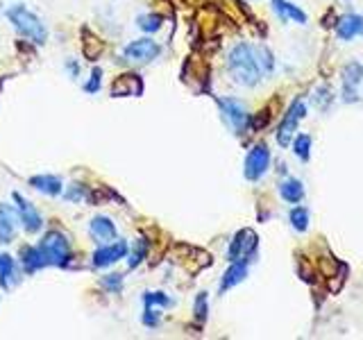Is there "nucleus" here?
<instances>
[{
  "label": "nucleus",
  "instance_id": "obj_9",
  "mask_svg": "<svg viewBox=\"0 0 363 340\" xmlns=\"http://www.w3.org/2000/svg\"><path fill=\"white\" fill-rule=\"evenodd\" d=\"M305 116H307V105L298 98V100L291 105V109L287 112V116H284V121L280 123L277 143H280L282 148H289V146H291V141H293V136H296L298 125H300V121H305Z\"/></svg>",
  "mask_w": 363,
  "mask_h": 340
},
{
  "label": "nucleus",
  "instance_id": "obj_24",
  "mask_svg": "<svg viewBox=\"0 0 363 340\" xmlns=\"http://www.w3.org/2000/svg\"><path fill=\"white\" fill-rule=\"evenodd\" d=\"M289 220L293 229H298V232H307L309 229V220H311V214L307 207H293L291 214H289Z\"/></svg>",
  "mask_w": 363,
  "mask_h": 340
},
{
  "label": "nucleus",
  "instance_id": "obj_12",
  "mask_svg": "<svg viewBox=\"0 0 363 340\" xmlns=\"http://www.w3.org/2000/svg\"><path fill=\"white\" fill-rule=\"evenodd\" d=\"M361 82H363V66L357 62L345 66V71H343V100L345 102H350L352 105V102L359 100Z\"/></svg>",
  "mask_w": 363,
  "mask_h": 340
},
{
  "label": "nucleus",
  "instance_id": "obj_1",
  "mask_svg": "<svg viewBox=\"0 0 363 340\" xmlns=\"http://www.w3.org/2000/svg\"><path fill=\"white\" fill-rule=\"evenodd\" d=\"M227 71L232 75V80L241 84V87H248V89L257 87L264 78L261 66H259V62H257V53L250 44H236L229 50Z\"/></svg>",
  "mask_w": 363,
  "mask_h": 340
},
{
  "label": "nucleus",
  "instance_id": "obj_3",
  "mask_svg": "<svg viewBox=\"0 0 363 340\" xmlns=\"http://www.w3.org/2000/svg\"><path fill=\"white\" fill-rule=\"evenodd\" d=\"M39 250L46 257L48 266L66 268L68 259H71V243H68V236L59 229H50V232L43 234L39 241Z\"/></svg>",
  "mask_w": 363,
  "mask_h": 340
},
{
  "label": "nucleus",
  "instance_id": "obj_7",
  "mask_svg": "<svg viewBox=\"0 0 363 340\" xmlns=\"http://www.w3.org/2000/svg\"><path fill=\"white\" fill-rule=\"evenodd\" d=\"M127 250H129V243L125 238H116V241H111V243H102V245H98V250L93 252L91 266L96 270H107L111 266H116L120 259H125Z\"/></svg>",
  "mask_w": 363,
  "mask_h": 340
},
{
  "label": "nucleus",
  "instance_id": "obj_4",
  "mask_svg": "<svg viewBox=\"0 0 363 340\" xmlns=\"http://www.w3.org/2000/svg\"><path fill=\"white\" fill-rule=\"evenodd\" d=\"M216 105H218V112L223 116L225 125H227L234 134H239V136L245 134L248 127L252 125V116H250L248 107L241 100H236V98H218L216 100Z\"/></svg>",
  "mask_w": 363,
  "mask_h": 340
},
{
  "label": "nucleus",
  "instance_id": "obj_13",
  "mask_svg": "<svg viewBox=\"0 0 363 340\" xmlns=\"http://www.w3.org/2000/svg\"><path fill=\"white\" fill-rule=\"evenodd\" d=\"M89 236L98 245L116 241V238H118L116 223L109 216H96V218H91V223H89Z\"/></svg>",
  "mask_w": 363,
  "mask_h": 340
},
{
  "label": "nucleus",
  "instance_id": "obj_11",
  "mask_svg": "<svg viewBox=\"0 0 363 340\" xmlns=\"http://www.w3.org/2000/svg\"><path fill=\"white\" fill-rule=\"evenodd\" d=\"M19 227H21V218H19V211L14 209V204L0 202V243L10 245L16 238V234H19Z\"/></svg>",
  "mask_w": 363,
  "mask_h": 340
},
{
  "label": "nucleus",
  "instance_id": "obj_33",
  "mask_svg": "<svg viewBox=\"0 0 363 340\" xmlns=\"http://www.w3.org/2000/svg\"><path fill=\"white\" fill-rule=\"evenodd\" d=\"M64 68L68 71V75H71V80H77V75H80V66H77L75 59H68Z\"/></svg>",
  "mask_w": 363,
  "mask_h": 340
},
{
  "label": "nucleus",
  "instance_id": "obj_31",
  "mask_svg": "<svg viewBox=\"0 0 363 340\" xmlns=\"http://www.w3.org/2000/svg\"><path fill=\"white\" fill-rule=\"evenodd\" d=\"M82 89H84L86 93H91V96L102 89V68H98V66L93 68L91 75H89V80L84 82V87H82Z\"/></svg>",
  "mask_w": 363,
  "mask_h": 340
},
{
  "label": "nucleus",
  "instance_id": "obj_2",
  "mask_svg": "<svg viewBox=\"0 0 363 340\" xmlns=\"http://www.w3.org/2000/svg\"><path fill=\"white\" fill-rule=\"evenodd\" d=\"M7 21L14 25V30L21 34V37L30 39L32 44L43 46L48 41V28L43 25V21L34 14L30 7H25L23 3H14L12 7H7Z\"/></svg>",
  "mask_w": 363,
  "mask_h": 340
},
{
  "label": "nucleus",
  "instance_id": "obj_17",
  "mask_svg": "<svg viewBox=\"0 0 363 340\" xmlns=\"http://www.w3.org/2000/svg\"><path fill=\"white\" fill-rule=\"evenodd\" d=\"M28 184L32 186L34 191H39L43 195H50V198L62 195V191H64L62 177H57V175H34L28 180Z\"/></svg>",
  "mask_w": 363,
  "mask_h": 340
},
{
  "label": "nucleus",
  "instance_id": "obj_25",
  "mask_svg": "<svg viewBox=\"0 0 363 340\" xmlns=\"http://www.w3.org/2000/svg\"><path fill=\"white\" fill-rule=\"evenodd\" d=\"M136 28L145 34H154L161 30V16L159 14H141L136 16Z\"/></svg>",
  "mask_w": 363,
  "mask_h": 340
},
{
  "label": "nucleus",
  "instance_id": "obj_21",
  "mask_svg": "<svg viewBox=\"0 0 363 340\" xmlns=\"http://www.w3.org/2000/svg\"><path fill=\"white\" fill-rule=\"evenodd\" d=\"M141 93V80L136 75H123L111 87V96H139Z\"/></svg>",
  "mask_w": 363,
  "mask_h": 340
},
{
  "label": "nucleus",
  "instance_id": "obj_32",
  "mask_svg": "<svg viewBox=\"0 0 363 340\" xmlns=\"http://www.w3.org/2000/svg\"><path fill=\"white\" fill-rule=\"evenodd\" d=\"M207 313H209V304H207V293H197L195 302H193V316L197 322L207 320Z\"/></svg>",
  "mask_w": 363,
  "mask_h": 340
},
{
  "label": "nucleus",
  "instance_id": "obj_20",
  "mask_svg": "<svg viewBox=\"0 0 363 340\" xmlns=\"http://www.w3.org/2000/svg\"><path fill=\"white\" fill-rule=\"evenodd\" d=\"M280 195L284 202L298 204L305 200V186H302V182L296 180V177H287V180L280 184Z\"/></svg>",
  "mask_w": 363,
  "mask_h": 340
},
{
  "label": "nucleus",
  "instance_id": "obj_27",
  "mask_svg": "<svg viewBox=\"0 0 363 340\" xmlns=\"http://www.w3.org/2000/svg\"><path fill=\"white\" fill-rule=\"evenodd\" d=\"M62 195H64L66 202H73V204H80V202L91 198L89 191H86V186H82V184H71L66 191H62Z\"/></svg>",
  "mask_w": 363,
  "mask_h": 340
},
{
  "label": "nucleus",
  "instance_id": "obj_18",
  "mask_svg": "<svg viewBox=\"0 0 363 340\" xmlns=\"http://www.w3.org/2000/svg\"><path fill=\"white\" fill-rule=\"evenodd\" d=\"M248 270H250L248 263H243V261H229V268L225 270V275L220 279V293H227L229 288L243 284L245 277H248Z\"/></svg>",
  "mask_w": 363,
  "mask_h": 340
},
{
  "label": "nucleus",
  "instance_id": "obj_29",
  "mask_svg": "<svg viewBox=\"0 0 363 340\" xmlns=\"http://www.w3.org/2000/svg\"><path fill=\"white\" fill-rule=\"evenodd\" d=\"M84 37H86V41L82 44L84 55L89 57V59H96L102 53V41H98V37H93L89 30H84Z\"/></svg>",
  "mask_w": 363,
  "mask_h": 340
},
{
  "label": "nucleus",
  "instance_id": "obj_23",
  "mask_svg": "<svg viewBox=\"0 0 363 340\" xmlns=\"http://www.w3.org/2000/svg\"><path fill=\"white\" fill-rule=\"evenodd\" d=\"M172 306V300L161 291H145L143 293V309H168Z\"/></svg>",
  "mask_w": 363,
  "mask_h": 340
},
{
  "label": "nucleus",
  "instance_id": "obj_8",
  "mask_svg": "<svg viewBox=\"0 0 363 340\" xmlns=\"http://www.w3.org/2000/svg\"><path fill=\"white\" fill-rule=\"evenodd\" d=\"M271 150H268L266 143H257V146L250 148L245 164H243V175L248 182H259L271 168Z\"/></svg>",
  "mask_w": 363,
  "mask_h": 340
},
{
  "label": "nucleus",
  "instance_id": "obj_14",
  "mask_svg": "<svg viewBox=\"0 0 363 340\" xmlns=\"http://www.w3.org/2000/svg\"><path fill=\"white\" fill-rule=\"evenodd\" d=\"M21 284V270L19 263H16L10 254H0V286L5 291H12Z\"/></svg>",
  "mask_w": 363,
  "mask_h": 340
},
{
  "label": "nucleus",
  "instance_id": "obj_10",
  "mask_svg": "<svg viewBox=\"0 0 363 340\" xmlns=\"http://www.w3.org/2000/svg\"><path fill=\"white\" fill-rule=\"evenodd\" d=\"M12 198L16 202V211H19V218H21V227L25 229L28 234H39L43 229V218L37 211V207L25 200L21 193H12Z\"/></svg>",
  "mask_w": 363,
  "mask_h": 340
},
{
  "label": "nucleus",
  "instance_id": "obj_6",
  "mask_svg": "<svg viewBox=\"0 0 363 340\" xmlns=\"http://www.w3.org/2000/svg\"><path fill=\"white\" fill-rule=\"evenodd\" d=\"M257 248H259V236L252 229H241L234 234L227 250V259L229 261H243V263H252L257 257Z\"/></svg>",
  "mask_w": 363,
  "mask_h": 340
},
{
  "label": "nucleus",
  "instance_id": "obj_28",
  "mask_svg": "<svg viewBox=\"0 0 363 340\" xmlns=\"http://www.w3.org/2000/svg\"><path fill=\"white\" fill-rule=\"evenodd\" d=\"M255 53H257L259 66H261V73H264V75H271V73L275 71V57H273V53H271V50H268L266 46L255 48Z\"/></svg>",
  "mask_w": 363,
  "mask_h": 340
},
{
  "label": "nucleus",
  "instance_id": "obj_16",
  "mask_svg": "<svg viewBox=\"0 0 363 340\" xmlns=\"http://www.w3.org/2000/svg\"><path fill=\"white\" fill-rule=\"evenodd\" d=\"M273 12L277 14V19L282 23H298V25H307V14L300 10L298 5L289 3V0H273Z\"/></svg>",
  "mask_w": 363,
  "mask_h": 340
},
{
  "label": "nucleus",
  "instance_id": "obj_30",
  "mask_svg": "<svg viewBox=\"0 0 363 340\" xmlns=\"http://www.w3.org/2000/svg\"><path fill=\"white\" fill-rule=\"evenodd\" d=\"M100 286L105 288L107 293H111V295H120V291H123V275L114 272V275L102 277L100 279Z\"/></svg>",
  "mask_w": 363,
  "mask_h": 340
},
{
  "label": "nucleus",
  "instance_id": "obj_15",
  "mask_svg": "<svg viewBox=\"0 0 363 340\" xmlns=\"http://www.w3.org/2000/svg\"><path fill=\"white\" fill-rule=\"evenodd\" d=\"M336 37L341 41H352L357 37H363V16L348 14L339 19V23H336Z\"/></svg>",
  "mask_w": 363,
  "mask_h": 340
},
{
  "label": "nucleus",
  "instance_id": "obj_22",
  "mask_svg": "<svg viewBox=\"0 0 363 340\" xmlns=\"http://www.w3.org/2000/svg\"><path fill=\"white\" fill-rule=\"evenodd\" d=\"M148 250H150L148 241H145V238H136V243L127 250V257H125L127 268L134 270L136 266H141V263L145 261V257H148Z\"/></svg>",
  "mask_w": 363,
  "mask_h": 340
},
{
  "label": "nucleus",
  "instance_id": "obj_19",
  "mask_svg": "<svg viewBox=\"0 0 363 340\" xmlns=\"http://www.w3.org/2000/svg\"><path fill=\"white\" fill-rule=\"evenodd\" d=\"M21 268L25 272H37V270H43V268H48V263H46V257L41 254L39 250V245H25V248L21 250Z\"/></svg>",
  "mask_w": 363,
  "mask_h": 340
},
{
  "label": "nucleus",
  "instance_id": "obj_5",
  "mask_svg": "<svg viewBox=\"0 0 363 340\" xmlns=\"http://www.w3.org/2000/svg\"><path fill=\"white\" fill-rule=\"evenodd\" d=\"M161 55V46L157 44L154 39L150 37H141V39H134L123 48V59L129 64H136V66H145L154 62Z\"/></svg>",
  "mask_w": 363,
  "mask_h": 340
},
{
  "label": "nucleus",
  "instance_id": "obj_26",
  "mask_svg": "<svg viewBox=\"0 0 363 340\" xmlns=\"http://www.w3.org/2000/svg\"><path fill=\"white\" fill-rule=\"evenodd\" d=\"M293 152H296V157H300L302 161H309V157H311V136L309 134L293 136Z\"/></svg>",
  "mask_w": 363,
  "mask_h": 340
}]
</instances>
